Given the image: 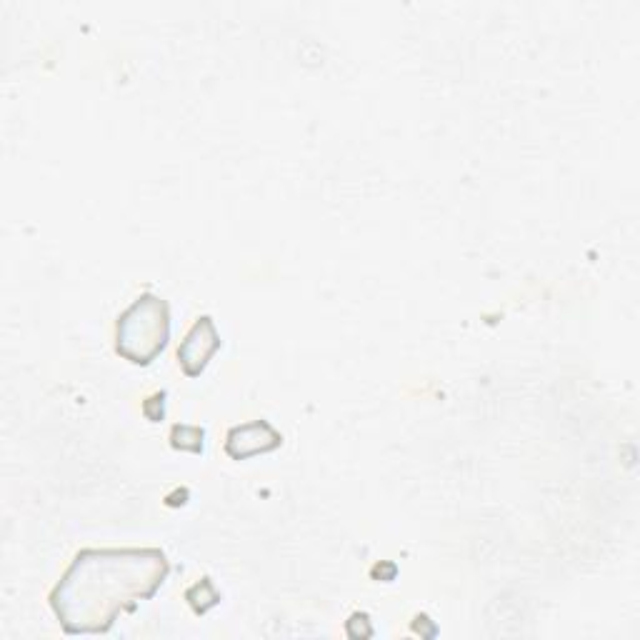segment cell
Masks as SVG:
<instances>
[{
    "label": "cell",
    "instance_id": "1",
    "mask_svg": "<svg viewBox=\"0 0 640 640\" xmlns=\"http://www.w3.org/2000/svg\"><path fill=\"white\" fill-rule=\"evenodd\" d=\"M168 573V555L158 548L80 550L50 590V608L68 635L108 633L118 615L153 598Z\"/></svg>",
    "mask_w": 640,
    "mask_h": 640
},
{
    "label": "cell",
    "instance_id": "2",
    "mask_svg": "<svg viewBox=\"0 0 640 640\" xmlns=\"http://www.w3.org/2000/svg\"><path fill=\"white\" fill-rule=\"evenodd\" d=\"M170 340V308L160 295L143 293L118 315L115 353L133 365H150Z\"/></svg>",
    "mask_w": 640,
    "mask_h": 640
},
{
    "label": "cell",
    "instance_id": "3",
    "mask_svg": "<svg viewBox=\"0 0 640 640\" xmlns=\"http://www.w3.org/2000/svg\"><path fill=\"white\" fill-rule=\"evenodd\" d=\"M220 335L210 315H200L178 348V365L188 378H198L208 368L210 358L218 353Z\"/></svg>",
    "mask_w": 640,
    "mask_h": 640
},
{
    "label": "cell",
    "instance_id": "4",
    "mask_svg": "<svg viewBox=\"0 0 640 640\" xmlns=\"http://www.w3.org/2000/svg\"><path fill=\"white\" fill-rule=\"evenodd\" d=\"M283 445V435L268 423V420H253V423L235 425L225 435V453L233 460H248L253 455L270 453Z\"/></svg>",
    "mask_w": 640,
    "mask_h": 640
},
{
    "label": "cell",
    "instance_id": "5",
    "mask_svg": "<svg viewBox=\"0 0 640 640\" xmlns=\"http://www.w3.org/2000/svg\"><path fill=\"white\" fill-rule=\"evenodd\" d=\"M170 445L175 450H188V453H203L205 448V430L200 425L178 423L170 430Z\"/></svg>",
    "mask_w": 640,
    "mask_h": 640
},
{
    "label": "cell",
    "instance_id": "6",
    "mask_svg": "<svg viewBox=\"0 0 640 640\" xmlns=\"http://www.w3.org/2000/svg\"><path fill=\"white\" fill-rule=\"evenodd\" d=\"M185 598H188L193 613H198V615H205L210 608H215V605L220 603V595H218V590L213 588V580L210 578H203L200 583H195L193 588L185 593Z\"/></svg>",
    "mask_w": 640,
    "mask_h": 640
},
{
    "label": "cell",
    "instance_id": "7",
    "mask_svg": "<svg viewBox=\"0 0 640 640\" xmlns=\"http://www.w3.org/2000/svg\"><path fill=\"white\" fill-rule=\"evenodd\" d=\"M345 630L350 633V638H370V635H373V625H370L365 613H355L353 618L348 620V625H345Z\"/></svg>",
    "mask_w": 640,
    "mask_h": 640
},
{
    "label": "cell",
    "instance_id": "8",
    "mask_svg": "<svg viewBox=\"0 0 640 640\" xmlns=\"http://www.w3.org/2000/svg\"><path fill=\"white\" fill-rule=\"evenodd\" d=\"M143 413H145V418L153 420V423L163 420L165 418V393L150 395V398L143 403Z\"/></svg>",
    "mask_w": 640,
    "mask_h": 640
}]
</instances>
